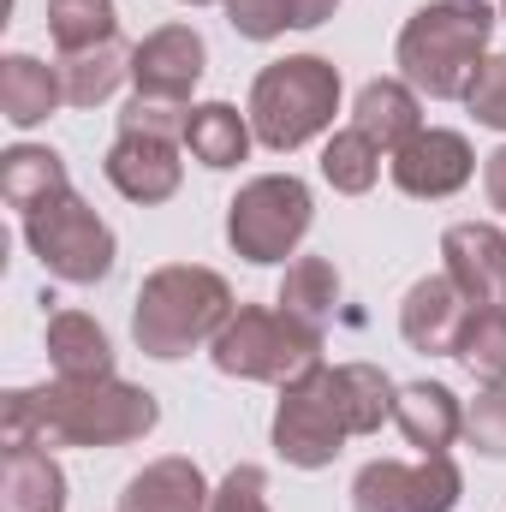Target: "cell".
<instances>
[{
    "instance_id": "obj_1",
    "label": "cell",
    "mask_w": 506,
    "mask_h": 512,
    "mask_svg": "<svg viewBox=\"0 0 506 512\" xmlns=\"http://www.w3.org/2000/svg\"><path fill=\"white\" fill-rule=\"evenodd\" d=\"M161 405L149 387L120 376H90L48 387H18L0 399V447H126L155 429Z\"/></svg>"
},
{
    "instance_id": "obj_2",
    "label": "cell",
    "mask_w": 506,
    "mask_h": 512,
    "mask_svg": "<svg viewBox=\"0 0 506 512\" xmlns=\"http://www.w3.org/2000/svg\"><path fill=\"white\" fill-rule=\"evenodd\" d=\"M233 286L215 274V268H197V262H167L155 268L143 286H137V304H131V340L143 358H161V364H179L191 358L197 346H215V334L233 322Z\"/></svg>"
},
{
    "instance_id": "obj_3",
    "label": "cell",
    "mask_w": 506,
    "mask_h": 512,
    "mask_svg": "<svg viewBox=\"0 0 506 512\" xmlns=\"http://www.w3.org/2000/svg\"><path fill=\"white\" fill-rule=\"evenodd\" d=\"M489 36H495L489 0H429L399 30L393 48L399 78L429 102H465L477 66L489 60Z\"/></svg>"
},
{
    "instance_id": "obj_4",
    "label": "cell",
    "mask_w": 506,
    "mask_h": 512,
    "mask_svg": "<svg viewBox=\"0 0 506 512\" xmlns=\"http://www.w3.org/2000/svg\"><path fill=\"white\" fill-rule=\"evenodd\" d=\"M340 114V72L322 54H286L262 66L251 84V131L262 149H298L334 126Z\"/></svg>"
},
{
    "instance_id": "obj_5",
    "label": "cell",
    "mask_w": 506,
    "mask_h": 512,
    "mask_svg": "<svg viewBox=\"0 0 506 512\" xmlns=\"http://www.w3.org/2000/svg\"><path fill=\"white\" fill-rule=\"evenodd\" d=\"M215 370L233 376V382H298L304 370L322 364V328L286 316V310H268V304H239L233 322L215 334L209 346Z\"/></svg>"
},
{
    "instance_id": "obj_6",
    "label": "cell",
    "mask_w": 506,
    "mask_h": 512,
    "mask_svg": "<svg viewBox=\"0 0 506 512\" xmlns=\"http://www.w3.org/2000/svg\"><path fill=\"white\" fill-rule=\"evenodd\" d=\"M24 245L30 256L54 274V280H66V286H96V280H108L114 274V227L78 197V191H66V197H54V203H42V209H30L24 215Z\"/></svg>"
},
{
    "instance_id": "obj_7",
    "label": "cell",
    "mask_w": 506,
    "mask_h": 512,
    "mask_svg": "<svg viewBox=\"0 0 506 512\" xmlns=\"http://www.w3.org/2000/svg\"><path fill=\"white\" fill-rule=\"evenodd\" d=\"M316 221L310 185L298 173H262L227 203V245L245 262H286Z\"/></svg>"
},
{
    "instance_id": "obj_8",
    "label": "cell",
    "mask_w": 506,
    "mask_h": 512,
    "mask_svg": "<svg viewBox=\"0 0 506 512\" xmlns=\"http://www.w3.org/2000/svg\"><path fill=\"white\" fill-rule=\"evenodd\" d=\"M352 441L340 405H334V387H328V364L304 370L298 382L280 387V405H274V453L298 471H322L340 459V447Z\"/></svg>"
},
{
    "instance_id": "obj_9",
    "label": "cell",
    "mask_w": 506,
    "mask_h": 512,
    "mask_svg": "<svg viewBox=\"0 0 506 512\" xmlns=\"http://www.w3.org/2000/svg\"><path fill=\"white\" fill-rule=\"evenodd\" d=\"M459 465L453 453H423L417 465L370 459L352 483V512H453L459 507Z\"/></svg>"
},
{
    "instance_id": "obj_10",
    "label": "cell",
    "mask_w": 506,
    "mask_h": 512,
    "mask_svg": "<svg viewBox=\"0 0 506 512\" xmlns=\"http://www.w3.org/2000/svg\"><path fill=\"white\" fill-rule=\"evenodd\" d=\"M209 72V48L191 24H161L149 30L137 48H131V84L137 96H155V102H185L191 108V90L203 84Z\"/></svg>"
},
{
    "instance_id": "obj_11",
    "label": "cell",
    "mask_w": 506,
    "mask_h": 512,
    "mask_svg": "<svg viewBox=\"0 0 506 512\" xmlns=\"http://www.w3.org/2000/svg\"><path fill=\"white\" fill-rule=\"evenodd\" d=\"M387 173H393V185L405 191V197H453L459 185H471V173H477V155H471V143L459 137V131H441V126H423L393 161H387Z\"/></svg>"
},
{
    "instance_id": "obj_12",
    "label": "cell",
    "mask_w": 506,
    "mask_h": 512,
    "mask_svg": "<svg viewBox=\"0 0 506 512\" xmlns=\"http://www.w3.org/2000/svg\"><path fill=\"white\" fill-rule=\"evenodd\" d=\"M108 185L126 197V203H167L185 179V161H179V143L173 137H149V131H120L108 161H102Z\"/></svg>"
},
{
    "instance_id": "obj_13",
    "label": "cell",
    "mask_w": 506,
    "mask_h": 512,
    "mask_svg": "<svg viewBox=\"0 0 506 512\" xmlns=\"http://www.w3.org/2000/svg\"><path fill=\"white\" fill-rule=\"evenodd\" d=\"M441 274L471 304H506V233L489 221H459L441 233Z\"/></svg>"
},
{
    "instance_id": "obj_14",
    "label": "cell",
    "mask_w": 506,
    "mask_h": 512,
    "mask_svg": "<svg viewBox=\"0 0 506 512\" xmlns=\"http://www.w3.org/2000/svg\"><path fill=\"white\" fill-rule=\"evenodd\" d=\"M471 310H477V304H471L447 274H423V280L405 292V304H399V334H405L411 352L441 358V352H459V334H465Z\"/></svg>"
},
{
    "instance_id": "obj_15",
    "label": "cell",
    "mask_w": 506,
    "mask_h": 512,
    "mask_svg": "<svg viewBox=\"0 0 506 512\" xmlns=\"http://www.w3.org/2000/svg\"><path fill=\"white\" fill-rule=\"evenodd\" d=\"M352 126L376 143L381 155H399L417 131H423V108H417V90L405 78H370L358 90V108H352Z\"/></svg>"
},
{
    "instance_id": "obj_16",
    "label": "cell",
    "mask_w": 506,
    "mask_h": 512,
    "mask_svg": "<svg viewBox=\"0 0 506 512\" xmlns=\"http://www.w3.org/2000/svg\"><path fill=\"white\" fill-rule=\"evenodd\" d=\"M393 423H399V435H405L417 453H447V447L465 435V405L453 399V387L411 382V387H399Z\"/></svg>"
},
{
    "instance_id": "obj_17",
    "label": "cell",
    "mask_w": 506,
    "mask_h": 512,
    "mask_svg": "<svg viewBox=\"0 0 506 512\" xmlns=\"http://www.w3.org/2000/svg\"><path fill=\"white\" fill-rule=\"evenodd\" d=\"M0 512H66V471L48 447H0Z\"/></svg>"
},
{
    "instance_id": "obj_18",
    "label": "cell",
    "mask_w": 506,
    "mask_h": 512,
    "mask_svg": "<svg viewBox=\"0 0 506 512\" xmlns=\"http://www.w3.org/2000/svg\"><path fill=\"white\" fill-rule=\"evenodd\" d=\"M215 489L203 483V471L191 459H155L143 465L120 495V512H209Z\"/></svg>"
},
{
    "instance_id": "obj_19",
    "label": "cell",
    "mask_w": 506,
    "mask_h": 512,
    "mask_svg": "<svg viewBox=\"0 0 506 512\" xmlns=\"http://www.w3.org/2000/svg\"><path fill=\"white\" fill-rule=\"evenodd\" d=\"M60 102H66L60 66H42L36 54H6L0 60V114H6V126L18 131L42 126Z\"/></svg>"
},
{
    "instance_id": "obj_20",
    "label": "cell",
    "mask_w": 506,
    "mask_h": 512,
    "mask_svg": "<svg viewBox=\"0 0 506 512\" xmlns=\"http://www.w3.org/2000/svg\"><path fill=\"white\" fill-rule=\"evenodd\" d=\"M66 191H72V179H66V161H60L54 149H42V143H12V149L0 155V197L18 209V221H24L30 209H42V203L66 197Z\"/></svg>"
},
{
    "instance_id": "obj_21",
    "label": "cell",
    "mask_w": 506,
    "mask_h": 512,
    "mask_svg": "<svg viewBox=\"0 0 506 512\" xmlns=\"http://www.w3.org/2000/svg\"><path fill=\"white\" fill-rule=\"evenodd\" d=\"M48 364H54V376H66V382L114 376V346H108V334H102L96 316L60 310V316H48Z\"/></svg>"
},
{
    "instance_id": "obj_22",
    "label": "cell",
    "mask_w": 506,
    "mask_h": 512,
    "mask_svg": "<svg viewBox=\"0 0 506 512\" xmlns=\"http://www.w3.org/2000/svg\"><path fill=\"white\" fill-rule=\"evenodd\" d=\"M328 387H334V405H340L352 435H376L393 417V405H399L393 376L376 370V364H328Z\"/></svg>"
},
{
    "instance_id": "obj_23",
    "label": "cell",
    "mask_w": 506,
    "mask_h": 512,
    "mask_svg": "<svg viewBox=\"0 0 506 512\" xmlns=\"http://www.w3.org/2000/svg\"><path fill=\"white\" fill-rule=\"evenodd\" d=\"M251 114H239L233 102H203V108H191V120H185V149H191V161H203V167H239L245 155H251Z\"/></svg>"
},
{
    "instance_id": "obj_24",
    "label": "cell",
    "mask_w": 506,
    "mask_h": 512,
    "mask_svg": "<svg viewBox=\"0 0 506 512\" xmlns=\"http://www.w3.org/2000/svg\"><path fill=\"white\" fill-rule=\"evenodd\" d=\"M227 6V24L245 36V42H274L286 30H316L334 18L340 0H221Z\"/></svg>"
},
{
    "instance_id": "obj_25",
    "label": "cell",
    "mask_w": 506,
    "mask_h": 512,
    "mask_svg": "<svg viewBox=\"0 0 506 512\" xmlns=\"http://www.w3.org/2000/svg\"><path fill=\"white\" fill-rule=\"evenodd\" d=\"M126 78H131V48H120V42L84 48V54H60V84H66V102L72 108L108 102Z\"/></svg>"
},
{
    "instance_id": "obj_26",
    "label": "cell",
    "mask_w": 506,
    "mask_h": 512,
    "mask_svg": "<svg viewBox=\"0 0 506 512\" xmlns=\"http://www.w3.org/2000/svg\"><path fill=\"white\" fill-rule=\"evenodd\" d=\"M334 304H340V274H334L328 256H298V262H286V280H280V310H286V316L322 328V322L334 316Z\"/></svg>"
},
{
    "instance_id": "obj_27",
    "label": "cell",
    "mask_w": 506,
    "mask_h": 512,
    "mask_svg": "<svg viewBox=\"0 0 506 512\" xmlns=\"http://www.w3.org/2000/svg\"><path fill=\"white\" fill-rule=\"evenodd\" d=\"M48 36L60 54L120 42V6L114 0H48Z\"/></svg>"
},
{
    "instance_id": "obj_28",
    "label": "cell",
    "mask_w": 506,
    "mask_h": 512,
    "mask_svg": "<svg viewBox=\"0 0 506 512\" xmlns=\"http://www.w3.org/2000/svg\"><path fill=\"white\" fill-rule=\"evenodd\" d=\"M322 179H328L334 191H346V197H364L381 179V149L358 126L334 131V137L322 143Z\"/></svg>"
},
{
    "instance_id": "obj_29",
    "label": "cell",
    "mask_w": 506,
    "mask_h": 512,
    "mask_svg": "<svg viewBox=\"0 0 506 512\" xmlns=\"http://www.w3.org/2000/svg\"><path fill=\"white\" fill-rule=\"evenodd\" d=\"M477 382H506V304H477L465 334H459V352H453Z\"/></svg>"
},
{
    "instance_id": "obj_30",
    "label": "cell",
    "mask_w": 506,
    "mask_h": 512,
    "mask_svg": "<svg viewBox=\"0 0 506 512\" xmlns=\"http://www.w3.org/2000/svg\"><path fill=\"white\" fill-rule=\"evenodd\" d=\"M465 441L483 453V459H506V382L483 387L465 411Z\"/></svg>"
},
{
    "instance_id": "obj_31",
    "label": "cell",
    "mask_w": 506,
    "mask_h": 512,
    "mask_svg": "<svg viewBox=\"0 0 506 512\" xmlns=\"http://www.w3.org/2000/svg\"><path fill=\"white\" fill-rule=\"evenodd\" d=\"M465 108L477 114V126L489 131H506V54H489L465 90Z\"/></svg>"
},
{
    "instance_id": "obj_32",
    "label": "cell",
    "mask_w": 506,
    "mask_h": 512,
    "mask_svg": "<svg viewBox=\"0 0 506 512\" xmlns=\"http://www.w3.org/2000/svg\"><path fill=\"white\" fill-rule=\"evenodd\" d=\"M185 120H191V108H185V102L131 96L126 114H120V131H149V137H173V143H185Z\"/></svg>"
},
{
    "instance_id": "obj_33",
    "label": "cell",
    "mask_w": 506,
    "mask_h": 512,
    "mask_svg": "<svg viewBox=\"0 0 506 512\" xmlns=\"http://www.w3.org/2000/svg\"><path fill=\"white\" fill-rule=\"evenodd\" d=\"M209 512H268V477H262V465H233L227 483L215 489Z\"/></svg>"
},
{
    "instance_id": "obj_34",
    "label": "cell",
    "mask_w": 506,
    "mask_h": 512,
    "mask_svg": "<svg viewBox=\"0 0 506 512\" xmlns=\"http://www.w3.org/2000/svg\"><path fill=\"white\" fill-rule=\"evenodd\" d=\"M483 191H489V209L506 215V143L495 155H483Z\"/></svg>"
},
{
    "instance_id": "obj_35",
    "label": "cell",
    "mask_w": 506,
    "mask_h": 512,
    "mask_svg": "<svg viewBox=\"0 0 506 512\" xmlns=\"http://www.w3.org/2000/svg\"><path fill=\"white\" fill-rule=\"evenodd\" d=\"M185 6H209V0H185Z\"/></svg>"
},
{
    "instance_id": "obj_36",
    "label": "cell",
    "mask_w": 506,
    "mask_h": 512,
    "mask_svg": "<svg viewBox=\"0 0 506 512\" xmlns=\"http://www.w3.org/2000/svg\"><path fill=\"white\" fill-rule=\"evenodd\" d=\"M501 18H506V0H501Z\"/></svg>"
}]
</instances>
